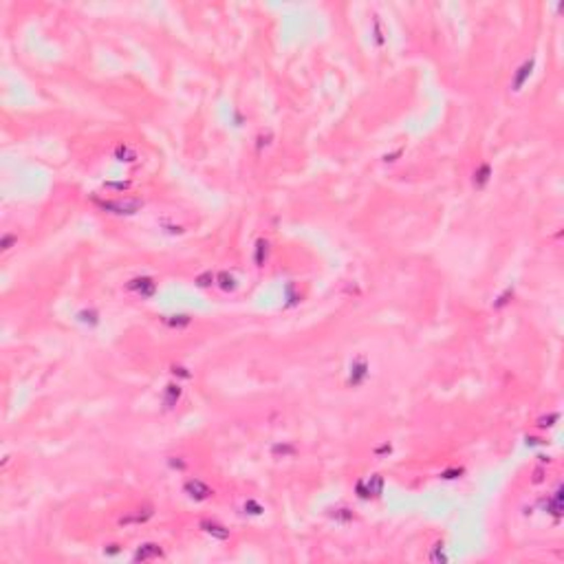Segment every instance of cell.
Returning <instances> with one entry per match:
<instances>
[{
    "mask_svg": "<svg viewBox=\"0 0 564 564\" xmlns=\"http://www.w3.org/2000/svg\"><path fill=\"white\" fill-rule=\"evenodd\" d=\"M150 518H152V507H141V509H135L130 514H126L124 518H119V525H124V527L141 525V522H146Z\"/></svg>",
    "mask_w": 564,
    "mask_h": 564,
    "instance_id": "52a82bcc",
    "label": "cell"
},
{
    "mask_svg": "<svg viewBox=\"0 0 564 564\" xmlns=\"http://www.w3.org/2000/svg\"><path fill=\"white\" fill-rule=\"evenodd\" d=\"M77 317H79V322H86V324H93V327H95L97 322H100V319H97V311H79L77 313Z\"/></svg>",
    "mask_w": 564,
    "mask_h": 564,
    "instance_id": "44dd1931",
    "label": "cell"
},
{
    "mask_svg": "<svg viewBox=\"0 0 564 564\" xmlns=\"http://www.w3.org/2000/svg\"><path fill=\"white\" fill-rule=\"evenodd\" d=\"M128 291H135L137 295H141V298H152L154 291H156V282L148 276L135 278V280L128 282Z\"/></svg>",
    "mask_w": 564,
    "mask_h": 564,
    "instance_id": "277c9868",
    "label": "cell"
},
{
    "mask_svg": "<svg viewBox=\"0 0 564 564\" xmlns=\"http://www.w3.org/2000/svg\"><path fill=\"white\" fill-rule=\"evenodd\" d=\"M16 240H18V236H16V234H5V236H3V240H0V247H3L5 252H7V249H11V245H14Z\"/></svg>",
    "mask_w": 564,
    "mask_h": 564,
    "instance_id": "cb8c5ba5",
    "label": "cell"
},
{
    "mask_svg": "<svg viewBox=\"0 0 564 564\" xmlns=\"http://www.w3.org/2000/svg\"><path fill=\"white\" fill-rule=\"evenodd\" d=\"M544 509H549V514H553L555 518H560L562 516V503H560V490H557L553 496L549 498V501H542Z\"/></svg>",
    "mask_w": 564,
    "mask_h": 564,
    "instance_id": "5bb4252c",
    "label": "cell"
},
{
    "mask_svg": "<svg viewBox=\"0 0 564 564\" xmlns=\"http://www.w3.org/2000/svg\"><path fill=\"white\" fill-rule=\"evenodd\" d=\"M170 465H172V467H179V469L185 467V463H183V461H174V456L170 458Z\"/></svg>",
    "mask_w": 564,
    "mask_h": 564,
    "instance_id": "4316f807",
    "label": "cell"
},
{
    "mask_svg": "<svg viewBox=\"0 0 564 564\" xmlns=\"http://www.w3.org/2000/svg\"><path fill=\"white\" fill-rule=\"evenodd\" d=\"M331 518H333L335 522H342V525H348V522H353V511L346 509V507H340V509H333L331 511Z\"/></svg>",
    "mask_w": 564,
    "mask_h": 564,
    "instance_id": "2e32d148",
    "label": "cell"
},
{
    "mask_svg": "<svg viewBox=\"0 0 564 564\" xmlns=\"http://www.w3.org/2000/svg\"><path fill=\"white\" fill-rule=\"evenodd\" d=\"M166 322H168V327H172V329H183L192 322V317L190 315H170V317H166Z\"/></svg>",
    "mask_w": 564,
    "mask_h": 564,
    "instance_id": "ac0fdd59",
    "label": "cell"
},
{
    "mask_svg": "<svg viewBox=\"0 0 564 564\" xmlns=\"http://www.w3.org/2000/svg\"><path fill=\"white\" fill-rule=\"evenodd\" d=\"M273 456H291V454H295V447L293 445H287V443H278V445H273Z\"/></svg>",
    "mask_w": 564,
    "mask_h": 564,
    "instance_id": "ffe728a7",
    "label": "cell"
},
{
    "mask_svg": "<svg viewBox=\"0 0 564 564\" xmlns=\"http://www.w3.org/2000/svg\"><path fill=\"white\" fill-rule=\"evenodd\" d=\"M271 137H273V135H271V130H267V132H260V135H258V152H260V150H263V148H267V146H269V143H271Z\"/></svg>",
    "mask_w": 564,
    "mask_h": 564,
    "instance_id": "7402d4cb",
    "label": "cell"
},
{
    "mask_svg": "<svg viewBox=\"0 0 564 564\" xmlns=\"http://www.w3.org/2000/svg\"><path fill=\"white\" fill-rule=\"evenodd\" d=\"M115 159H119V161H128V164H130V161H135V159H137V154L132 152V150L128 148L126 143H119V146L115 148Z\"/></svg>",
    "mask_w": 564,
    "mask_h": 564,
    "instance_id": "e0dca14e",
    "label": "cell"
},
{
    "mask_svg": "<svg viewBox=\"0 0 564 564\" xmlns=\"http://www.w3.org/2000/svg\"><path fill=\"white\" fill-rule=\"evenodd\" d=\"M428 560H430V562H437V564L447 562V555H445V546H443V542H434L432 546H430Z\"/></svg>",
    "mask_w": 564,
    "mask_h": 564,
    "instance_id": "9a60e30c",
    "label": "cell"
},
{
    "mask_svg": "<svg viewBox=\"0 0 564 564\" xmlns=\"http://www.w3.org/2000/svg\"><path fill=\"white\" fill-rule=\"evenodd\" d=\"M490 179H492V168H490V164H480L478 168H476V172H474V188L482 190L487 183H490Z\"/></svg>",
    "mask_w": 564,
    "mask_h": 564,
    "instance_id": "30bf717a",
    "label": "cell"
},
{
    "mask_svg": "<svg viewBox=\"0 0 564 564\" xmlns=\"http://www.w3.org/2000/svg\"><path fill=\"white\" fill-rule=\"evenodd\" d=\"M216 284L220 289H223V291H234V289L238 287L236 284V278L231 276V273H227V271H220L218 276H216Z\"/></svg>",
    "mask_w": 564,
    "mask_h": 564,
    "instance_id": "4fadbf2b",
    "label": "cell"
},
{
    "mask_svg": "<svg viewBox=\"0 0 564 564\" xmlns=\"http://www.w3.org/2000/svg\"><path fill=\"white\" fill-rule=\"evenodd\" d=\"M245 511H247V514H252V516H260V514H263V507H260L256 501H247L245 503Z\"/></svg>",
    "mask_w": 564,
    "mask_h": 564,
    "instance_id": "603a6c76",
    "label": "cell"
},
{
    "mask_svg": "<svg viewBox=\"0 0 564 564\" xmlns=\"http://www.w3.org/2000/svg\"><path fill=\"white\" fill-rule=\"evenodd\" d=\"M368 379V362L364 357H355L351 364V370H348V386L357 388Z\"/></svg>",
    "mask_w": 564,
    "mask_h": 564,
    "instance_id": "3957f363",
    "label": "cell"
},
{
    "mask_svg": "<svg viewBox=\"0 0 564 564\" xmlns=\"http://www.w3.org/2000/svg\"><path fill=\"white\" fill-rule=\"evenodd\" d=\"M267 258H269V243H267L265 238H260V240L256 243V249H254V263H256V267H265Z\"/></svg>",
    "mask_w": 564,
    "mask_h": 564,
    "instance_id": "8fae6325",
    "label": "cell"
},
{
    "mask_svg": "<svg viewBox=\"0 0 564 564\" xmlns=\"http://www.w3.org/2000/svg\"><path fill=\"white\" fill-rule=\"evenodd\" d=\"M106 188H113V190H128L130 183H106Z\"/></svg>",
    "mask_w": 564,
    "mask_h": 564,
    "instance_id": "484cf974",
    "label": "cell"
},
{
    "mask_svg": "<svg viewBox=\"0 0 564 564\" xmlns=\"http://www.w3.org/2000/svg\"><path fill=\"white\" fill-rule=\"evenodd\" d=\"M100 205L110 214H119V216H130V214H137L141 209L143 203L139 199H119V201H97Z\"/></svg>",
    "mask_w": 564,
    "mask_h": 564,
    "instance_id": "6da1fadb",
    "label": "cell"
},
{
    "mask_svg": "<svg viewBox=\"0 0 564 564\" xmlns=\"http://www.w3.org/2000/svg\"><path fill=\"white\" fill-rule=\"evenodd\" d=\"M135 562H150V560H156V557H164V549L154 542H146V544H139V549L135 551Z\"/></svg>",
    "mask_w": 564,
    "mask_h": 564,
    "instance_id": "8992f818",
    "label": "cell"
},
{
    "mask_svg": "<svg viewBox=\"0 0 564 564\" xmlns=\"http://www.w3.org/2000/svg\"><path fill=\"white\" fill-rule=\"evenodd\" d=\"M461 474H463V469H447V472H443L441 476H443V478H447V480H450V478H458V476H461Z\"/></svg>",
    "mask_w": 564,
    "mask_h": 564,
    "instance_id": "d4e9b609",
    "label": "cell"
},
{
    "mask_svg": "<svg viewBox=\"0 0 564 564\" xmlns=\"http://www.w3.org/2000/svg\"><path fill=\"white\" fill-rule=\"evenodd\" d=\"M117 551H119V549H117V544H110V549H108V553H110V555H115Z\"/></svg>",
    "mask_w": 564,
    "mask_h": 564,
    "instance_id": "83f0119b",
    "label": "cell"
},
{
    "mask_svg": "<svg viewBox=\"0 0 564 564\" xmlns=\"http://www.w3.org/2000/svg\"><path fill=\"white\" fill-rule=\"evenodd\" d=\"M201 529L207 533V536H212L216 540H229V529L223 527V525H218V522H214V520H203Z\"/></svg>",
    "mask_w": 564,
    "mask_h": 564,
    "instance_id": "ba28073f",
    "label": "cell"
},
{
    "mask_svg": "<svg viewBox=\"0 0 564 564\" xmlns=\"http://www.w3.org/2000/svg\"><path fill=\"white\" fill-rule=\"evenodd\" d=\"M531 71H533V60H527V62L518 68V73H516L514 82H511V91H520L522 86H525V82L529 79V75H531Z\"/></svg>",
    "mask_w": 564,
    "mask_h": 564,
    "instance_id": "9c48e42d",
    "label": "cell"
},
{
    "mask_svg": "<svg viewBox=\"0 0 564 564\" xmlns=\"http://www.w3.org/2000/svg\"><path fill=\"white\" fill-rule=\"evenodd\" d=\"M183 490L190 498H194V501H207L209 496H214V492L209 490V485H205V482L199 480V478H190L183 485Z\"/></svg>",
    "mask_w": 564,
    "mask_h": 564,
    "instance_id": "5b68a950",
    "label": "cell"
},
{
    "mask_svg": "<svg viewBox=\"0 0 564 564\" xmlns=\"http://www.w3.org/2000/svg\"><path fill=\"white\" fill-rule=\"evenodd\" d=\"M194 282L199 284L201 289H205V287H212V284L216 282V276H214L212 271H203V273H199V276H196Z\"/></svg>",
    "mask_w": 564,
    "mask_h": 564,
    "instance_id": "d6986e66",
    "label": "cell"
},
{
    "mask_svg": "<svg viewBox=\"0 0 564 564\" xmlns=\"http://www.w3.org/2000/svg\"><path fill=\"white\" fill-rule=\"evenodd\" d=\"M357 496L359 498H370V496H381L383 494V476H379V474H375V476H370L368 480H359L357 482Z\"/></svg>",
    "mask_w": 564,
    "mask_h": 564,
    "instance_id": "7a4b0ae2",
    "label": "cell"
},
{
    "mask_svg": "<svg viewBox=\"0 0 564 564\" xmlns=\"http://www.w3.org/2000/svg\"><path fill=\"white\" fill-rule=\"evenodd\" d=\"M181 386H179V383H170V386H166V390H164V404H166V408H174V406H177V401L181 399Z\"/></svg>",
    "mask_w": 564,
    "mask_h": 564,
    "instance_id": "7c38bea8",
    "label": "cell"
}]
</instances>
